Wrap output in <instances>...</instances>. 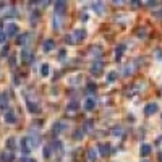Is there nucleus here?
<instances>
[{"instance_id":"obj_1","label":"nucleus","mask_w":162,"mask_h":162,"mask_svg":"<svg viewBox=\"0 0 162 162\" xmlns=\"http://www.w3.org/2000/svg\"><path fill=\"white\" fill-rule=\"evenodd\" d=\"M71 37H73L75 42H81V41H84L86 39V29H83V28H81V29H76Z\"/></svg>"},{"instance_id":"obj_2","label":"nucleus","mask_w":162,"mask_h":162,"mask_svg":"<svg viewBox=\"0 0 162 162\" xmlns=\"http://www.w3.org/2000/svg\"><path fill=\"white\" fill-rule=\"evenodd\" d=\"M54 8H55V15H63L65 8H67V3H65V0H58V2H55Z\"/></svg>"},{"instance_id":"obj_3","label":"nucleus","mask_w":162,"mask_h":162,"mask_svg":"<svg viewBox=\"0 0 162 162\" xmlns=\"http://www.w3.org/2000/svg\"><path fill=\"white\" fill-rule=\"evenodd\" d=\"M63 21H65L63 15H54V21H52L54 29H55V31H58V29L62 28V25H63Z\"/></svg>"},{"instance_id":"obj_4","label":"nucleus","mask_w":162,"mask_h":162,"mask_svg":"<svg viewBox=\"0 0 162 162\" xmlns=\"http://www.w3.org/2000/svg\"><path fill=\"white\" fill-rule=\"evenodd\" d=\"M99 154H101L102 157H107L110 156V146H109V143H102V144H99Z\"/></svg>"},{"instance_id":"obj_5","label":"nucleus","mask_w":162,"mask_h":162,"mask_svg":"<svg viewBox=\"0 0 162 162\" xmlns=\"http://www.w3.org/2000/svg\"><path fill=\"white\" fill-rule=\"evenodd\" d=\"M102 70H104V63H101V62H96V63L91 65V73L92 75H101Z\"/></svg>"},{"instance_id":"obj_6","label":"nucleus","mask_w":162,"mask_h":162,"mask_svg":"<svg viewBox=\"0 0 162 162\" xmlns=\"http://www.w3.org/2000/svg\"><path fill=\"white\" fill-rule=\"evenodd\" d=\"M159 107H157V104H154V102H151V104H147L146 107H144V113L146 115H153V113H156Z\"/></svg>"},{"instance_id":"obj_7","label":"nucleus","mask_w":162,"mask_h":162,"mask_svg":"<svg viewBox=\"0 0 162 162\" xmlns=\"http://www.w3.org/2000/svg\"><path fill=\"white\" fill-rule=\"evenodd\" d=\"M89 54H91L92 57H96V58L101 57L102 55V47L101 46H91L89 47Z\"/></svg>"},{"instance_id":"obj_8","label":"nucleus","mask_w":162,"mask_h":162,"mask_svg":"<svg viewBox=\"0 0 162 162\" xmlns=\"http://www.w3.org/2000/svg\"><path fill=\"white\" fill-rule=\"evenodd\" d=\"M29 143H31L29 138H23V139H21V151H23L25 154H28V153L31 151V147H33Z\"/></svg>"},{"instance_id":"obj_9","label":"nucleus","mask_w":162,"mask_h":162,"mask_svg":"<svg viewBox=\"0 0 162 162\" xmlns=\"http://www.w3.org/2000/svg\"><path fill=\"white\" fill-rule=\"evenodd\" d=\"M18 33V26L16 25H13V23H10V25H7V31H5V34L7 36H15V34Z\"/></svg>"},{"instance_id":"obj_10","label":"nucleus","mask_w":162,"mask_h":162,"mask_svg":"<svg viewBox=\"0 0 162 162\" xmlns=\"http://www.w3.org/2000/svg\"><path fill=\"white\" fill-rule=\"evenodd\" d=\"M21 58H23L25 63H31V62H33V54H31V50H28V49L23 50V52H21Z\"/></svg>"},{"instance_id":"obj_11","label":"nucleus","mask_w":162,"mask_h":162,"mask_svg":"<svg viewBox=\"0 0 162 162\" xmlns=\"http://www.w3.org/2000/svg\"><path fill=\"white\" fill-rule=\"evenodd\" d=\"M5 122L7 123H15L16 122V115H15L13 110H8V112L5 113Z\"/></svg>"},{"instance_id":"obj_12","label":"nucleus","mask_w":162,"mask_h":162,"mask_svg":"<svg viewBox=\"0 0 162 162\" xmlns=\"http://www.w3.org/2000/svg\"><path fill=\"white\" fill-rule=\"evenodd\" d=\"M65 128H67V123H65V122H57V123H54V133H62Z\"/></svg>"},{"instance_id":"obj_13","label":"nucleus","mask_w":162,"mask_h":162,"mask_svg":"<svg viewBox=\"0 0 162 162\" xmlns=\"http://www.w3.org/2000/svg\"><path fill=\"white\" fill-rule=\"evenodd\" d=\"M13 159H15V156H13L12 153H3V154H0V161H2V162H13Z\"/></svg>"},{"instance_id":"obj_14","label":"nucleus","mask_w":162,"mask_h":162,"mask_svg":"<svg viewBox=\"0 0 162 162\" xmlns=\"http://www.w3.org/2000/svg\"><path fill=\"white\" fill-rule=\"evenodd\" d=\"M54 47H55V42H54L52 39H47L46 42H44V50H46V52H50Z\"/></svg>"},{"instance_id":"obj_15","label":"nucleus","mask_w":162,"mask_h":162,"mask_svg":"<svg viewBox=\"0 0 162 162\" xmlns=\"http://www.w3.org/2000/svg\"><path fill=\"white\" fill-rule=\"evenodd\" d=\"M139 153H141V156H149L151 154V146L149 144H143V146L139 147Z\"/></svg>"},{"instance_id":"obj_16","label":"nucleus","mask_w":162,"mask_h":162,"mask_svg":"<svg viewBox=\"0 0 162 162\" xmlns=\"http://www.w3.org/2000/svg\"><path fill=\"white\" fill-rule=\"evenodd\" d=\"M125 44H120L118 47H117V50H115V58L117 60H120V58H122V54H123V50H125Z\"/></svg>"},{"instance_id":"obj_17","label":"nucleus","mask_w":162,"mask_h":162,"mask_svg":"<svg viewBox=\"0 0 162 162\" xmlns=\"http://www.w3.org/2000/svg\"><path fill=\"white\" fill-rule=\"evenodd\" d=\"M94 107H96L94 99H86V102H84V109H86V110H92Z\"/></svg>"},{"instance_id":"obj_18","label":"nucleus","mask_w":162,"mask_h":162,"mask_svg":"<svg viewBox=\"0 0 162 162\" xmlns=\"http://www.w3.org/2000/svg\"><path fill=\"white\" fill-rule=\"evenodd\" d=\"M88 159L91 162H94L96 159H97V154H96V149H89L88 151Z\"/></svg>"},{"instance_id":"obj_19","label":"nucleus","mask_w":162,"mask_h":162,"mask_svg":"<svg viewBox=\"0 0 162 162\" xmlns=\"http://www.w3.org/2000/svg\"><path fill=\"white\" fill-rule=\"evenodd\" d=\"M78 107H80L78 102H70V104L67 105V110H68V112H73V110H78Z\"/></svg>"},{"instance_id":"obj_20","label":"nucleus","mask_w":162,"mask_h":162,"mask_svg":"<svg viewBox=\"0 0 162 162\" xmlns=\"http://www.w3.org/2000/svg\"><path fill=\"white\" fill-rule=\"evenodd\" d=\"M112 135L113 136H122L123 135V128L122 126H115V128L112 130Z\"/></svg>"},{"instance_id":"obj_21","label":"nucleus","mask_w":162,"mask_h":162,"mask_svg":"<svg viewBox=\"0 0 162 162\" xmlns=\"http://www.w3.org/2000/svg\"><path fill=\"white\" fill-rule=\"evenodd\" d=\"M28 37H29V34H21V36L18 37V41H16V42H18V44H26L28 42Z\"/></svg>"},{"instance_id":"obj_22","label":"nucleus","mask_w":162,"mask_h":162,"mask_svg":"<svg viewBox=\"0 0 162 162\" xmlns=\"http://www.w3.org/2000/svg\"><path fill=\"white\" fill-rule=\"evenodd\" d=\"M49 71H50L49 65L44 63V65H42V68H41V73H42V76H47V75H49Z\"/></svg>"},{"instance_id":"obj_23","label":"nucleus","mask_w":162,"mask_h":162,"mask_svg":"<svg viewBox=\"0 0 162 162\" xmlns=\"http://www.w3.org/2000/svg\"><path fill=\"white\" fill-rule=\"evenodd\" d=\"M84 131H92V122H91V120H86V122H84Z\"/></svg>"},{"instance_id":"obj_24","label":"nucleus","mask_w":162,"mask_h":162,"mask_svg":"<svg viewBox=\"0 0 162 162\" xmlns=\"http://www.w3.org/2000/svg\"><path fill=\"white\" fill-rule=\"evenodd\" d=\"M28 109L31 112H39V105H34V102H28Z\"/></svg>"},{"instance_id":"obj_25","label":"nucleus","mask_w":162,"mask_h":162,"mask_svg":"<svg viewBox=\"0 0 162 162\" xmlns=\"http://www.w3.org/2000/svg\"><path fill=\"white\" fill-rule=\"evenodd\" d=\"M115 80H117V73H115V71H110V73L107 75V81L109 83H113Z\"/></svg>"},{"instance_id":"obj_26","label":"nucleus","mask_w":162,"mask_h":162,"mask_svg":"<svg viewBox=\"0 0 162 162\" xmlns=\"http://www.w3.org/2000/svg\"><path fill=\"white\" fill-rule=\"evenodd\" d=\"M92 7H94V8H96V10H97V13H104V5H102V3H101V2H97V3H94V5H92Z\"/></svg>"},{"instance_id":"obj_27","label":"nucleus","mask_w":162,"mask_h":162,"mask_svg":"<svg viewBox=\"0 0 162 162\" xmlns=\"http://www.w3.org/2000/svg\"><path fill=\"white\" fill-rule=\"evenodd\" d=\"M7 147H8V149H13V147H15V138H8V139H7Z\"/></svg>"},{"instance_id":"obj_28","label":"nucleus","mask_w":162,"mask_h":162,"mask_svg":"<svg viewBox=\"0 0 162 162\" xmlns=\"http://www.w3.org/2000/svg\"><path fill=\"white\" fill-rule=\"evenodd\" d=\"M50 154H52V147H50V146H46V147H44V157H47V159H49Z\"/></svg>"},{"instance_id":"obj_29","label":"nucleus","mask_w":162,"mask_h":162,"mask_svg":"<svg viewBox=\"0 0 162 162\" xmlns=\"http://www.w3.org/2000/svg\"><path fill=\"white\" fill-rule=\"evenodd\" d=\"M83 136H84V133H83L81 130H78V131H75V135H73V138H75V139H83Z\"/></svg>"},{"instance_id":"obj_30","label":"nucleus","mask_w":162,"mask_h":162,"mask_svg":"<svg viewBox=\"0 0 162 162\" xmlns=\"http://www.w3.org/2000/svg\"><path fill=\"white\" fill-rule=\"evenodd\" d=\"M133 71H135V67H125V70H123V75H131Z\"/></svg>"},{"instance_id":"obj_31","label":"nucleus","mask_w":162,"mask_h":162,"mask_svg":"<svg viewBox=\"0 0 162 162\" xmlns=\"http://www.w3.org/2000/svg\"><path fill=\"white\" fill-rule=\"evenodd\" d=\"M5 105H7V96L2 94L0 96V107H5Z\"/></svg>"},{"instance_id":"obj_32","label":"nucleus","mask_w":162,"mask_h":162,"mask_svg":"<svg viewBox=\"0 0 162 162\" xmlns=\"http://www.w3.org/2000/svg\"><path fill=\"white\" fill-rule=\"evenodd\" d=\"M96 88H97V86H96V83H89V84H88L89 92H96Z\"/></svg>"},{"instance_id":"obj_33","label":"nucleus","mask_w":162,"mask_h":162,"mask_svg":"<svg viewBox=\"0 0 162 162\" xmlns=\"http://www.w3.org/2000/svg\"><path fill=\"white\" fill-rule=\"evenodd\" d=\"M5 41H7V34L3 31H0V44H3Z\"/></svg>"},{"instance_id":"obj_34","label":"nucleus","mask_w":162,"mask_h":162,"mask_svg":"<svg viewBox=\"0 0 162 162\" xmlns=\"http://www.w3.org/2000/svg\"><path fill=\"white\" fill-rule=\"evenodd\" d=\"M21 162H36V161H34V159H31V157H23Z\"/></svg>"},{"instance_id":"obj_35","label":"nucleus","mask_w":162,"mask_h":162,"mask_svg":"<svg viewBox=\"0 0 162 162\" xmlns=\"http://www.w3.org/2000/svg\"><path fill=\"white\" fill-rule=\"evenodd\" d=\"M138 36H146V29H139V31H138Z\"/></svg>"},{"instance_id":"obj_36","label":"nucleus","mask_w":162,"mask_h":162,"mask_svg":"<svg viewBox=\"0 0 162 162\" xmlns=\"http://www.w3.org/2000/svg\"><path fill=\"white\" fill-rule=\"evenodd\" d=\"M154 16H156V18H162V12H157V13H154Z\"/></svg>"},{"instance_id":"obj_37","label":"nucleus","mask_w":162,"mask_h":162,"mask_svg":"<svg viewBox=\"0 0 162 162\" xmlns=\"http://www.w3.org/2000/svg\"><path fill=\"white\" fill-rule=\"evenodd\" d=\"M141 162H147V161H141Z\"/></svg>"}]
</instances>
